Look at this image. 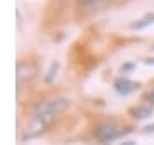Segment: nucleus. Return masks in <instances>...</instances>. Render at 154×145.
<instances>
[{
    "label": "nucleus",
    "mask_w": 154,
    "mask_h": 145,
    "mask_svg": "<svg viewBox=\"0 0 154 145\" xmlns=\"http://www.w3.org/2000/svg\"><path fill=\"white\" fill-rule=\"evenodd\" d=\"M69 104L70 101L65 96H51V97L38 101L33 106L31 118L22 133V140H31L41 135L50 126V123L53 121V118L60 114L62 111H65Z\"/></svg>",
    "instance_id": "f257e3e1"
},
{
    "label": "nucleus",
    "mask_w": 154,
    "mask_h": 145,
    "mask_svg": "<svg viewBox=\"0 0 154 145\" xmlns=\"http://www.w3.org/2000/svg\"><path fill=\"white\" fill-rule=\"evenodd\" d=\"M130 130H132L130 126L122 125L120 121H116L113 118H106V120H101L94 125L93 133L101 144H108V142H113L123 135L130 133Z\"/></svg>",
    "instance_id": "f03ea898"
},
{
    "label": "nucleus",
    "mask_w": 154,
    "mask_h": 145,
    "mask_svg": "<svg viewBox=\"0 0 154 145\" xmlns=\"http://www.w3.org/2000/svg\"><path fill=\"white\" fill-rule=\"evenodd\" d=\"M38 75V63L36 61H17V96L21 92L22 82L24 80H31Z\"/></svg>",
    "instance_id": "7ed1b4c3"
},
{
    "label": "nucleus",
    "mask_w": 154,
    "mask_h": 145,
    "mask_svg": "<svg viewBox=\"0 0 154 145\" xmlns=\"http://www.w3.org/2000/svg\"><path fill=\"white\" fill-rule=\"evenodd\" d=\"M139 87H140V82H135V80L125 77V75H120V77H116L113 80V89H115L116 94H120V96L132 94Z\"/></svg>",
    "instance_id": "20e7f679"
},
{
    "label": "nucleus",
    "mask_w": 154,
    "mask_h": 145,
    "mask_svg": "<svg viewBox=\"0 0 154 145\" xmlns=\"http://www.w3.org/2000/svg\"><path fill=\"white\" fill-rule=\"evenodd\" d=\"M128 113H130V116H132L134 120H137V121H144V120H147V118L152 116L154 109H152V106H151V104L142 102V104H139V106L132 108Z\"/></svg>",
    "instance_id": "39448f33"
},
{
    "label": "nucleus",
    "mask_w": 154,
    "mask_h": 145,
    "mask_svg": "<svg viewBox=\"0 0 154 145\" xmlns=\"http://www.w3.org/2000/svg\"><path fill=\"white\" fill-rule=\"evenodd\" d=\"M151 24H154V12H149V14H146L144 17L137 19L135 22L130 24V28H132V29H137V31H140V29L149 28Z\"/></svg>",
    "instance_id": "423d86ee"
},
{
    "label": "nucleus",
    "mask_w": 154,
    "mask_h": 145,
    "mask_svg": "<svg viewBox=\"0 0 154 145\" xmlns=\"http://www.w3.org/2000/svg\"><path fill=\"white\" fill-rule=\"evenodd\" d=\"M58 68H60V63H58V61H53V63L50 65V68L46 70V73H45V77H43L45 84H51V82L55 80L57 73H58Z\"/></svg>",
    "instance_id": "0eeeda50"
},
{
    "label": "nucleus",
    "mask_w": 154,
    "mask_h": 145,
    "mask_svg": "<svg viewBox=\"0 0 154 145\" xmlns=\"http://www.w3.org/2000/svg\"><path fill=\"white\" fill-rule=\"evenodd\" d=\"M134 68H135V63L128 61V63H125V65H122V67H120V72L123 73V75H127V73L130 72V70H134Z\"/></svg>",
    "instance_id": "6e6552de"
},
{
    "label": "nucleus",
    "mask_w": 154,
    "mask_h": 145,
    "mask_svg": "<svg viewBox=\"0 0 154 145\" xmlns=\"http://www.w3.org/2000/svg\"><path fill=\"white\" fill-rule=\"evenodd\" d=\"M144 99L147 101V102H154V89L147 90V92L144 94Z\"/></svg>",
    "instance_id": "1a4fd4ad"
},
{
    "label": "nucleus",
    "mask_w": 154,
    "mask_h": 145,
    "mask_svg": "<svg viewBox=\"0 0 154 145\" xmlns=\"http://www.w3.org/2000/svg\"><path fill=\"white\" fill-rule=\"evenodd\" d=\"M116 145H135L134 140H125V142H122V144H116Z\"/></svg>",
    "instance_id": "9d476101"
},
{
    "label": "nucleus",
    "mask_w": 154,
    "mask_h": 145,
    "mask_svg": "<svg viewBox=\"0 0 154 145\" xmlns=\"http://www.w3.org/2000/svg\"><path fill=\"white\" fill-rule=\"evenodd\" d=\"M144 63H146V65H154V58H146Z\"/></svg>",
    "instance_id": "9b49d317"
},
{
    "label": "nucleus",
    "mask_w": 154,
    "mask_h": 145,
    "mask_svg": "<svg viewBox=\"0 0 154 145\" xmlns=\"http://www.w3.org/2000/svg\"><path fill=\"white\" fill-rule=\"evenodd\" d=\"M146 132H154V125H149V126H146Z\"/></svg>",
    "instance_id": "f8f14e48"
},
{
    "label": "nucleus",
    "mask_w": 154,
    "mask_h": 145,
    "mask_svg": "<svg viewBox=\"0 0 154 145\" xmlns=\"http://www.w3.org/2000/svg\"><path fill=\"white\" fill-rule=\"evenodd\" d=\"M84 2H99V0H84Z\"/></svg>",
    "instance_id": "ddd939ff"
}]
</instances>
